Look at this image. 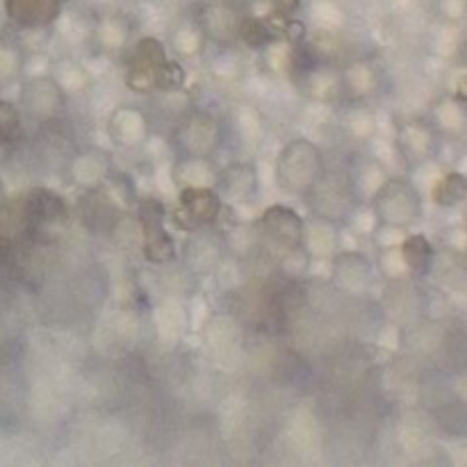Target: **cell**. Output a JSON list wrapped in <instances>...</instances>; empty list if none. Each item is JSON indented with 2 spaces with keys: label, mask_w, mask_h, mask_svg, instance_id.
I'll list each match as a JSON object with an SVG mask.
<instances>
[{
  "label": "cell",
  "mask_w": 467,
  "mask_h": 467,
  "mask_svg": "<svg viewBox=\"0 0 467 467\" xmlns=\"http://www.w3.org/2000/svg\"><path fill=\"white\" fill-rule=\"evenodd\" d=\"M223 201L212 185H187L178 191V208L174 212V223L178 230L196 232L212 226L219 219Z\"/></svg>",
  "instance_id": "cell-2"
},
{
  "label": "cell",
  "mask_w": 467,
  "mask_h": 467,
  "mask_svg": "<svg viewBox=\"0 0 467 467\" xmlns=\"http://www.w3.org/2000/svg\"><path fill=\"white\" fill-rule=\"evenodd\" d=\"M187 80V71L180 62L174 59H167L165 64H160L158 73H155V89L160 91H178L185 87Z\"/></svg>",
  "instance_id": "cell-18"
},
{
  "label": "cell",
  "mask_w": 467,
  "mask_h": 467,
  "mask_svg": "<svg viewBox=\"0 0 467 467\" xmlns=\"http://www.w3.org/2000/svg\"><path fill=\"white\" fill-rule=\"evenodd\" d=\"M465 191H467V180L461 174H449L435 187L433 199L440 206H454V203H459L465 196Z\"/></svg>",
  "instance_id": "cell-19"
},
{
  "label": "cell",
  "mask_w": 467,
  "mask_h": 467,
  "mask_svg": "<svg viewBox=\"0 0 467 467\" xmlns=\"http://www.w3.org/2000/svg\"><path fill=\"white\" fill-rule=\"evenodd\" d=\"M21 107L39 121L55 119L64 110V91L50 76L28 78L21 85Z\"/></svg>",
  "instance_id": "cell-7"
},
{
  "label": "cell",
  "mask_w": 467,
  "mask_h": 467,
  "mask_svg": "<svg viewBox=\"0 0 467 467\" xmlns=\"http://www.w3.org/2000/svg\"><path fill=\"white\" fill-rule=\"evenodd\" d=\"M260 226L265 230V235L276 242L278 247L299 249L303 247V235H306V221L297 210L288 206H271L262 212Z\"/></svg>",
  "instance_id": "cell-8"
},
{
  "label": "cell",
  "mask_w": 467,
  "mask_h": 467,
  "mask_svg": "<svg viewBox=\"0 0 467 467\" xmlns=\"http://www.w3.org/2000/svg\"><path fill=\"white\" fill-rule=\"evenodd\" d=\"M23 221L30 230H50L62 226L64 219L69 217V208L62 196H57L55 191L37 187L28 191L23 199Z\"/></svg>",
  "instance_id": "cell-6"
},
{
  "label": "cell",
  "mask_w": 467,
  "mask_h": 467,
  "mask_svg": "<svg viewBox=\"0 0 467 467\" xmlns=\"http://www.w3.org/2000/svg\"><path fill=\"white\" fill-rule=\"evenodd\" d=\"M324 178V155L310 139H294L278 153L276 182L288 194H310Z\"/></svg>",
  "instance_id": "cell-1"
},
{
  "label": "cell",
  "mask_w": 467,
  "mask_h": 467,
  "mask_svg": "<svg viewBox=\"0 0 467 467\" xmlns=\"http://www.w3.org/2000/svg\"><path fill=\"white\" fill-rule=\"evenodd\" d=\"M374 212L385 226H406L418 212V196L401 180H390L374 196Z\"/></svg>",
  "instance_id": "cell-4"
},
{
  "label": "cell",
  "mask_w": 467,
  "mask_h": 467,
  "mask_svg": "<svg viewBox=\"0 0 467 467\" xmlns=\"http://www.w3.org/2000/svg\"><path fill=\"white\" fill-rule=\"evenodd\" d=\"M0 208H3V182H0Z\"/></svg>",
  "instance_id": "cell-21"
},
{
  "label": "cell",
  "mask_w": 467,
  "mask_h": 467,
  "mask_svg": "<svg viewBox=\"0 0 467 467\" xmlns=\"http://www.w3.org/2000/svg\"><path fill=\"white\" fill-rule=\"evenodd\" d=\"M7 18L23 30L48 28L62 12L59 0H5Z\"/></svg>",
  "instance_id": "cell-9"
},
{
  "label": "cell",
  "mask_w": 467,
  "mask_h": 467,
  "mask_svg": "<svg viewBox=\"0 0 467 467\" xmlns=\"http://www.w3.org/2000/svg\"><path fill=\"white\" fill-rule=\"evenodd\" d=\"M165 62H167V50H165V46H162L160 39L144 37V39H139V42L135 44L128 66L158 71L160 64H165Z\"/></svg>",
  "instance_id": "cell-13"
},
{
  "label": "cell",
  "mask_w": 467,
  "mask_h": 467,
  "mask_svg": "<svg viewBox=\"0 0 467 467\" xmlns=\"http://www.w3.org/2000/svg\"><path fill=\"white\" fill-rule=\"evenodd\" d=\"M271 3H273V9H276V12L285 14V16H292L301 7V0H271Z\"/></svg>",
  "instance_id": "cell-20"
},
{
  "label": "cell",
  "mask_w": 467,
  "mask_h": 467,
  "mask_svg": "<svg viewBox=\"0 0 467 467\" xmlns=\"http://www.w3.org/2000/svg\"><path fill=\"white\" fill-rule=\"evenodd\" d=\"M23 50L14 42L0 39V87L12 85L14 80L23 76Z\"/></svg>",
  "instance_id": "cell-15"
},
{
  "label": "cell",
  "mask_w": 467,
  "mask_h": 467,
  "mask_svg": "<svg viewBox=\"0 0 467 467\" xmlns=\"http://www.w3.org/2000/svg\"><path fill=\"white\" fill-rule=\"evenodd\" d=\"M137 219L144 235V258L153 265H167L176 258L174 237L165 228V208L158 199H141L137 206Z\"/></svg>",
  "instance_id": "cell-3"
},
{
  "label": "cell",
  "mask_w": 467,
  "mask_h": 467,
  "mask_svg": "<svg viewBox=\"0 0 467 467\" xmlns=\"http://www.w3.org/2000/svg\"><path fill=\"white\" fill-rule=\"evenodd\" d=\"M258 187V178H256V169L247 162H235V165H228L226 169H221L217 178H215V189L221 196V201L228 203H242L247 201Z\"/></svg>",
  "instance_id": "cell-10"
},
{
  "label": "cell",
  "mask_w": 467,
  "mask_h": 467,
  "mask_svg": "<svg viewBox=\"0 0 467 467\" xmlns=\"http://www.w3.org/2000/svg\"><path fill=\"white\" fill-rule=\"evenodd\" d=\"M110 133L121 146H137L146 137V119L137 110H119L110 124Z\"/></svg>",
  "instance_id": "cell-12"
},
{
  "label": "cell",
  "mask_w": 467,
  "mask_h": 467,
  "mask_svg": "<svg viewBox=\"0 0 467 467\" xmlns=\"http://www.w3.org/2000/svg\"><path fill=\"white\" fill-rule=\"evenodd\" d=\"M403 262L413 271H424L431 262V244L424 235H410L401 244Z\"/></svg>",
  "instance_id": "cell-16"
},
{
  "label": "cell",
  "mask_w": 467,
  "mask_h": 467,
  "mask_svg": "<svg viewBox=\"0 0 467 467\" xmlns=\"http://www.w3.org/2000/svg\"><path fill=\"white\" fill-rule=\"evenodd\" d=\"M333 280L344 290H358L370 280V262L360 253H340L333 262Z\"/></svg>",
  "instance_id": "cell-11"
},
{
  "label": "cell",
  "mask_w": 467,
  "mask_h": 467,
  "mask_svg": "<svg viewBox=\"0 0 467 467\" xmlns=\"http://www.w3.org/2000/svg\"><path fill=\"white\" fill-rule=\"evenodd\" d=\"M176 141L182 148V155L210 158L219 146V126L215 117H210L208 112H191L180 124Z\"/></svg>",
  "instance_id": "cell-5"
},
{
  "label": "cell",
  "mask_w": 467,
  "mask_h": 467,
  "mask_svg": "<svg viewBox=\"0 0 467 467\" xmlns=\"http://www.w3.org/2000/svg\"><path fill=\"white\" fill-rule=\"evenodd\" d=\"M237 37H240L249 48H265V46H271V44L278 42L276 35L271 32V28L267 25L265 18L251 16V14H247L244 18H240Z\"/></svg>",
  "instance_id": "cell-14"
},
{
  "label": "cell",
  "mask_w": 467,
  "mask_h": 467,
  "mask_svg": "<svg viewBox=\"0 0 467 467\" xmlns=\"http://www.w3.org/2000/svg\"><path fill=\"white\" fill-rule=\"evenodd\" d=\"M21 133V110L12 100L0 98V146L14 141Z\"/></svg>",
  "instance_id": "cell-17"
}]
</instances>
